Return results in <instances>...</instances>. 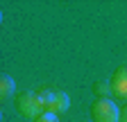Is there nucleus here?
I'll return each mask as SVG.
<instances>
[{
    "label": "nucleus",
    "mask_w": 127,
    "mask_h": 122,
    "mask_svg": "<svg viewBox=\"0 0 127 122\" xmlns=\"http://www.w3.org/2000/svg\"><path fill=\"white\" fill-rule=\"evenodd\" d=\"M14 106L23 118H30V120H36L41 113H45L39 93H18L14 97Z\"/></svg>",
    "instance_id": "1"
},
{
    "label": "nucleus",
    "mask_w": 127,
    "mask_h": 122,
    "mask_svg": "<svg viewBox=\"0 0 127 122\" xmlns=\"http://www.w3.org/2000/svg\"><path fill=\"white\" fill-rule=\"evenodd\" d=\"M89 113H91V120L93 122H118L120 120V109L116 106V102L109 100V97L93 100Z\"/></svg>",
    "instance_id": "2"
},
{
    "label": "nucleus",
    "mask_w": 127,
    "mask_h": 122,
    "mask_svg": "<svg viewBox=\"0 0 127 122\" xmlns=\"http://www.w3.org/2000/svg\"><path fill=\"white\" fill-rule=\"evenodd\" d=\"M68 106H70V100L68 95L64 93V90H52V95L48 97L45 102V113H52V115H61V113H66L68 111Z\"/></svg>",
    "instance_id": "3"
},
{
    "label": "nucleus",
    "mask_w": 127,
    "mask_h": 122,
    "mask_svg": "<svg viewBox=\"0 0 127 122\" xmlns=\"http://www.w3.org/2000/svg\"><path fill=\"white\" fill-rule=\"evenodd\" d=\"M111 93L120 100H127V66L116 68V72L111 75Z\"/></svg>",
    "instance_id": "4"
},
{
    "label": "nucleus",
    "mask_w": 127,
    "mask_h": 122,
    "mask_svg": "<svg viewBox=\"0 0 127 122\" xmlns=\"http://www.w3.org/2000/svg\"><path fill=\"white\" fill-rule=\"evenodd\" d=\"M14 79L9 77V75H0V100H7L14 95Z\"/></svg>",
    "instance_id": "5"
},
{
    "label": "nucleus",
    "mask_w": 127,
    "mask_h": 122,
    "mask_svg": "<svg viewBox=\"0 0 127 122\" xmlns=\"http://www.w3.org/2000/svg\"><path fill=\"white\" fill-rule=\"evenodd\" d=\"M93 93H95V100H102V97H109V95H114L111 93V84L109 81H95V86H93Z\"/></svg>",
    "instance_id": "6"
},
{
    "label": "nucleus",
    "mask_w": 127,
    "mask_h": 122,
    "mask_svg": "<svg viewBox=\"0 0 127 122\" xmlns=\"http://www.w3.org/2000/svg\"><path fill=\"white\" fill-rule=\"evenodd\" d=\"M32 122H59V118L52 115V113H41L36 120H32Z\"/></svg>",
    "instance_id": "7"
},
{
    "label": "nucleus",
    "mask_w": 127,
    "mask_h": 122,
    "mask_svg": "<svg viewBox=\"0 0 127 122\" xmlns=\"http://www.w3.org/2000/svg\"><path fill=\"white\" fill-rule=\"evenodd\" d=\"M118 122H127V104L120 109V120H118Z\"/></svg>",
    "instance_id": "8"
},
{
    "label": "nucleus",
    "mask_w": 127,
    "mask_h": 122,
    "mask_svg": "<svg viewBox=\"0 0 127 122\" xmlns=\"http://www.w3.org/2000/svg\"><path fill=\"white\" fill-rule=\"evenodd\" d=\"M84 122H93V120H84Z\"/></svg>",
    "instance_id": "9"
}]
</instances>
